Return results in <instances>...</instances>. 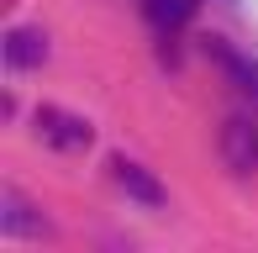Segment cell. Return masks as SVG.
<instances>
[{"mask_svg":"<svg viewBox=\"0 0 258 253\" xmlns=\"http://www.w3.org/2000/svg\"><path fill=\"white\" fill-rule=\"evenodd\" d=\"M32 126H37V137L48 148H63V153H85V148L95 143V126L85 116H74V111H58V106H42Z\"/></svg>","mask_w":258,"mask_h":253,"instance_id":"6da1fadb","label":"cell"},{"mask_svg":"<svg viewBox=\"0 0 258 253\" xmlns=\"http://www.w3.org/2000/svg\"><path fill=\"white\" fill-rule=\"evenodd\" d=\"M221 158H227V169H237V174L258 169V121L232 116L221 126Z\"/></svg>","mask_w":258,"mask_h":253,"instance_id":"7a4b0ae2","label":"cell"},{"mask_svg":"<svg viewBox=\"0 0 258 253\" xmlns=\"http://www.w3.org/2000/svg\"><path fill=\"white\" fill-rule=\"evenodd\" d=\"M0 232L6 237H42L48 222L37 216V206H32L21 190H0Z\"/></svg>","mask_w":258,"mask_h":253,"instance_id":"3957f363","label":"cell"},{"mask_svg":"<svg viewBox=\"0 0 258 253\" xmlns=\"http://www.w3.org/2000/svg\"><path fill=\"white\" fill-rule=\"evenodd\" d=\"M111 179L132 195V201H143V206H163V201H169V190L153 179V169L132 164V158H111Z\"/></svg>","mask_w":258,"mask_h":253,"instance_id":"277c9868","label":"cell"},{"mask_svg":"<svg viewBox=\"0 0 258 253\" xmlns=\"http://www.w3.org/2000/svg\"><path fill=\"white\" fill-rule=\"evenodd\" d=\"M206 58H216V64L227 69V74L237 79L242 90H253V95H258V64L248 58V53H237L227 37H206Z\"/></svg>","mask_w":258,"mask_h":253,"instance_id":"5b68a950","label":"cell"},{"mask_svg":"<svg viewBox=\"0 0 258 253\" xmlns=\"http://www.w3.org/2000/svg\"><path fill=\"white\" fill-rule=\"evenodd\" d=\"M42 58H48V37H42L37 27L6 32V64H11V69H37Z\"/></svg>","mask_w":258,"mask_h":253,"instance_id":"8992f818","label":"cell"},{"mask_svg":"<svg viewBox=\"0 0 258 253\" xmlns=\"http://www.w3.org/2000/svg\"><path fill=\"white\" fill-rule=\"evenodd\" d=\"M137 6H143V16L153 21L158 32H169V27H184V21H190L195 0H137Z\"/></svg>","mask_w":258,"mask_h":253,"instance_id":"52a82bcc","label":"cell"}]
</instances>
